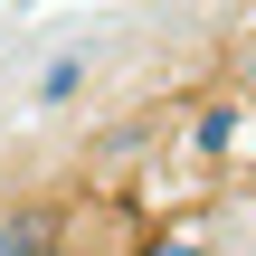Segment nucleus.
Instances as JSON below:
<instances>
[{
    "label": "nucleus",
    "mask_w": 256,
    "mask_h": 256,
    "mask_svg": "<svg viewBox=\"0 0 256 256\" xmlns=\"http://www.w3.org/2000/svg\"><path fill=\"white\" fill-rule=\"evenodd\" d=\"M152 256H209V247H200V238H171V247H152Z\"/></svg>",
    "instance_id": "3"
},
{
    "label": "nucleus",
    "mask_w": 256,
    "mask_h": 256,
    "mask_svg": "<svg viewBox=\"0 0 256 256\" xmlns=\"http://www.w3.org/2000/svg\"><path fill=\"white\" fill-rule=\"evenodd\" d=\"M0 256H48V209H10L0 218Z\"/></svg>",
    "instance_id": "1"
},
{
    "label": "nucleus",
    "mask_w": 256,
    "mask_h": 256,
    "mask_svg": "<svg viewBox=\"0 0 256 256\" xmlns=\"http://www.w3.org/2000/svg\"><path fill=\"white\" fill-rule=\"evenodd\" d=\"M76 86H86V66H76V57H57V66H48V76H38V95H48V104H66V95H76Z\"/></svg>",
    "instance_id": "2"
}]
</instances>
